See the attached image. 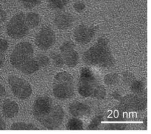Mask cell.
<instances>
[{
	"instance_id": "cell-1",
	"label": "cell",
	"mask_w": 151,
	"mask_h": 134,
	"mask_svg": "<svg viewBox=\"0 0 151 134\" xmlns=\"http://www.w3.org/2000/svg\"><path fill=\"white\" fill-rule=\"evenodd\" d=\"M32 111L35 119L49 130H54L60 127L65 118L63 108L46 96L39 97L35 99Z\"/></svg>"
},
{
	"instance_id": "cell-2",
	"label": "cell",
	"mask_w": 151,
	"mask_h": 134,
	"mask_svg": "<svg viewBox=\"0 0 151 134\" xmlns=\"http://www.w3.org/2000/svg\"><path fill=\"white\" fill-rule=\"evenodd\" d=\"M34 51L32 45L24 41L16 44L11 53L10 62L16 70L24 74H34L40 67L34 56Z\"/></svg>"
},
{
	"instance_id": "cell-3",
	"label": "cell",
	"mask_w": 151,
	"mask_h": 134,
	"mask_svg": "<svg viewBox=\"0 0 151 134\" xmlns=\"http://www.w3.org/2000/svg\"><path fill=\"white\" fill-rule=\"evenodd\" d=\"M114 59L109 41L104 37L99 38L82 55L83 62L90 65L110 64Z\"/></svg>"
},
{
	"instance_id": "cell-4",
	"label": "cell",
	"mask_w": 151,
	"mask_h": 134,
	"mask_svg": "<svg viewBox=\"0 0 151 134\" xmlns=\"http://www.w3.org/2000/svg\"><path fill=\"white\" fill-rule=\"evenodd\" d=\"M74 91V78L69 72L61 71L55 75L52 92L56 98L61 100L69 99L73 96Z\"/></svg>"
},
{
	"instance_id": "cell-5",
	"label": "cell",
	"mask_w": 151,
	"mask_h": 134,
	"mask_svg": "<svg viewBox=\"0 0 151 134\" xmlns=\"http://www.w3.org/2000/svg\"><path fill=\"white\" fill-rule=\"evenodd\" d=\"M30 29L25 19V14L19 12L15 14L9 21L6 27L8 36L14 40H20L28 34Z\"/></svg>"
},
{
	"instance_id": "cell-6",
	"label": "cell",
	"mask_w": 151,
	"mask_h": 134,
	"mask_svg": "<svg viewBox=\"0 0 151 134\" xmlns=\"http://www.w3.org/2000/svg\"><path fill=\"white\" fill-rule=\"evenodd\" d=\"M8 82L14 95L22 100L29 99L32 93L29 83L25 80L14 75L8 77Z\"/></svg>"
},
{
	"instance_id": "cell-7",
	"label": "cell",
	"mask_w": 151,
	"mask_h": 134,
	"mask_svg": "<svg viewBox=\"0 0 151 134\" xmlns=\"http://www.w3.org/2000/svg\"><path fill=\"white\" fill-rule=\"evenodd\" d=\"M55 40L54 31L51 27L45 26L37 33L35 42L38 49L42 51H47L53 46Z\"/></svg>"
},
{
	"instance_id": "cell-8",
	"label": "cell",
	"mask_w": 151,
	"mask_h": 134,
	"mask_svg": "<svg viewBox=\"0 0 151 134\" xmlns=\"http://www.w3.org/2000/svg\"><path fill=\"white\" fill-rule=\"evenodd\" d=\"M60 54L63 59L64 64L70 68H74L79 62V54L75 49L73 42H65L60 48Z\"/></svg>"
},
{
	"instance_id": "cell-9",
	"label": "cell",
	"mask_w": 151,
	"mask_h": 134,
	"mask_svg": "<svg viewBox=\"0 0 151 134\" xmlns=\"http://www.w3.org/2000/svg\"><path fill=\"white\" fill-rule=\"evenodd\" d=\"M94 28L85 25H81L76 28L74 32L75 41L81 44H86L91 42L96 35Z\"/></svg>"
},
{
	"instance_id": "cell-10",
	"label": "cell",
	"mask_w": 151,
	"mask_h": 134,
	"mask_svg": "<svg viewBox=\"0 0 151 134\" xmlns=\"http://www.w3.org/2000/svg\"><path fill=\"white\" fill-rule=\"evenodd\" d=\"M74 21L73 16L67 12H60L55 15L54 24L59 30H62L68 29L73 24Z\"/></svg>"
},
{
	"instance_id": "cell-11",
	"label": "cell",
	"mask_w": 151,
	"mask_h": 134,
	"mask_svg": "<svg viewBox=\"0 0 151 134\" xmlns=\"http://www.w3.org/2000/svg\"><path fill=\"white\" fill-rule=\"evenodd\" d=\"M19 110L18 104L13 100L8 99L3 104L2 113L4 116L7 118H14L18 114Z\"/></svg>"
},
{
	"instance_id": "cell-12",
	"label": "cell",
	"mask_w": 151,
	"mask_h": 134,
	"mask_svg": "<svg viewBox=\"0 0 151 134\" xmlns=\"http://www.w3.org/2000/svg\"><path fill=\"white\" fill-rule=\"evenodd\" d=\"M27 24L30 29L35 28L40 25L41 18L40 15L35 12H29L25 14Z\"/></svg>"
},
{
	"instance_id": "cell-13",
	"label": "cell",
	"mask_w": 151,
	"mask_h": 134,
	"mask_svg": "<svg viewBox=\"0 0 151 134\" xmlns=\"http://www.w3.org/2000/svg\"><path fill=\"white\" fill-rule=\"evenodd\" d=\"M45 1L50 9L59 11L66 7L69 4L70 0H45Z\"/></svg>"
},
{
	"instance_id": "cell-14",
	"label": "cell",
	"mask_w": 151,
	"mask_h": 134,
	"mask_svg": "<svg viewBox=\"0 0 151 134\" xmlns=\"http://www.w3.org/2000/svg\"><path fill=\"white\" fill-rule=\"evenodd\" d=\"M13 130H40L37 126L31 123L23 122H14L10 127Z\"/></svg>"
},
{
	"instance_id": "cell-15",
	"label": "cell",
	"mask_w": 151,
	"mask_h": 134,
	"mask_svg": "<svg viewBox=\"0 0 151 134\" xmlns=\"http://www.w3.org/2000/svg\"><path fill=\"white\" fill-rule=\"evenodd\" d=\"M84 109V107L82 104L76 101L71 103L69 107V113L75 117H79L82 115Z\"/></svg>"
},
{
	"instance_id": "cell-16",
	"label": "cell",
	"mask_w": 151,
	"mask_h": 134,
	"mask_svg": "<svg viewBox=\"0 0 151 134\" xmlns=\"http://www.w3.org/2000/svg\"><path fill=\"white\" fill-rule=\"evenodd\" d=\"M82 125L81 121L75 118L70 119L65 125L66 129L68 130H79L82 129Z\"/></svg>"
},
{
	"instance_id": "cell-17",
	"label": "cell",
	"mask_w": 151,
	"mask_h": 134,
	"mask_svg": "<svg viewBox=\"0 0 151 134\" xmlns=\"http://www.w3.org/2000/svg\"><path fill=\"white\" fill-rule=\"evenodd\" d=\"M50 57L54 65L57 67H62L65 64L63 59L60 53L52 52L50 54Z\"/></svg>"
},
{
	"instance_id": "cell-18",
	"label": "cell",
	"mask_w": 151,
	"mask_h": 134,
	"mask_svg": "<svg viewBox=\"0 0 151 134\" xmlns=\"http://www.w3.org/2000/svg\"><path fill=\"white\" fill-rule=\"evenodd\" d=\"M22 6L27 9H32L40 5L42 0H19Z\"/></svg>"
},
{
	"instance_id": "cell-19",
	"label": "cell",
	"mask_w": 151,
	"mask_h": 134,
	"mask_svg": "<svg viewBox=\"0 0 151 134\" xmlns=\"http://www.w3.org/2000/svg\"><path fill=\"white\" fill-rule=\"evenodd\" d=\"M37 62L41 67H44L47 66L50 63V59L46 55L40 54H38L36 58Z\"/></svg>"
},
{
	"instance_id": "cell-20",
	"label": "cell",
	"mask_w": 151,
	"mask_h": 134,
	"mask_svg": "<svg viewBox=\"0 0 151 134\" xmlns=\"http://www.w3.org/2000/svg\"><path fill=\"white\" fill-rule=\"evenodd\" d=\"M73 7L76 12L80 13L85 10L86 8V5L82 2L78 1L74 4Z\"/></svg>"
},
{
	"instance_id": "cell-21",
	"label": "cell",
	"mask_w": 151,
	"mask_h": 134,
	"mask_svg": "<svg viewBox=\"0 0 151 134\" xmlns=\"http://www.w3.org/2000/svg\"><path fill=\"white\" fill-rule=\"evenodd\" d=\"M9 47V43L5 39L0 38V54H5Z\"/></svg>"
},
{
	"instance_id": "cell-22",
	"label": "cell",
	"mask_w": 151,
	"mask_h": 134,
	"mask_svg": "<svg viewBox=\"0 0 151 134\" xmlns=\"http://www.w3.org/2000/svg\"><path fill=\"white\" fill-rule=\"evenodd\" d=\"M6 15L3 11L0 12V28L2 26L3 24L6 20Z\"/></svg>"
},
{
	"instance_id": "cell-23",
	"label": "cell",
	"mask_w": 151,
	"mask_h": 134,
	"mask_svg": "<svg viewBox=\"0 0 151 134\" xmlns=\"http://www.w3.org/2000/svg\"><path fill=\"white\" fill-rule=\"evenodd\" d=\"M6 123L2 117L0 116V130H5L6 129Z\"/></svg>"
},
{
	"instance_id": "cell-24",
	"label": "cell",
	"mask_w": 151,
	"mask_h": 134,
	"mask_svg": "<svg viewBox=\"0 0 151 134\" xmlns=\"http://www.w3.org/2000/svg\"><path fill=\"white\" fill-rule=\"evenodd\" d=\"M6 92L4 87L0 83V97H3L6 96Z\"/></svg>"
},
{
	"instance_id": "cell-25",
	"label": "cell",
	"mask_w": 151,
	"mask_h": 134,
	"mask_svg": "<svg viewBox=\"0 0 151 134\" xmlns=\"http://www.w3.org/2000/svg\"><path fill=\"white\" fill-rule=\"evenodd\" d=\"M5 54H0V68L4 64L5 60Z\"/></svg>"
}]
</instances>
